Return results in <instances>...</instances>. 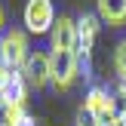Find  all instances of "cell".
Wrapping results in <instances>:
<instances>
[{"instance_id":"8992f818","label":"cell","mask_w":126,"mask_h":126,"mask_svg":"<svg viewBox=\"0 0 126 126\" xmlns=\"http://www.w3.org/2000/svg\"><path fill=\"white\" fill-rule=\"evenodd\" d=\"M49 52H77V18L59 16L49 31Z\"/></svg>"},{"instance_id":"7c38bea8","label":"cell","mask_w":126,"mask_h":126,"mask_svg":"<svg viewBox=\"0 0 126 126\" xmlns=\"http://www.w3.org/2000/svg\"><path fill=\"white\" fill-rule=\"evenodd\" d=\"M77 126H98V123L92 120V117L86 114V111H80V114H77Z\"/></svg>"},{"instance_id":"4fadbf2b","label":"cell","mask_w":126,"mask_h":126,"mask_svg":"<svg viewBox=\"0 0 126 126\" xmlns=\"http://www.w3.org/2000/svg\"><path fill=\"white\" fill-rule=\"evenodd\" d=\"M0 34H3V6H0Z\"/></svg>"},{"instance_id":"5bb4252c","label":"cell","mask_w":126,"mask_h":126,"mask_svg":"<svg viewBox=\"0 0 126 126\" xmlns=\"http://www.w3.org/2000/svg\"><path fill=\"white\" fill-rule=\"evenodd\" d=\"M22 126H37V123H34V120H31V117H28V120H25V123H22Z\"/></svg>"},{"instance_id":"9c48e42d","label":"cell","mask_w":126,"mask_h":126,"mask_svg":"<svg viewBox=\"0 0 126 126\" xmlns=\"http://www.w3.org/2000/svg\"><path fill=\"white\" fill-rule=\"evenodd\" d=\"M28 120L25 105H12V102H0V126H22Z\"/></svg>"},{"instance_id":"30bf717a","label":"cell","mask_w":126,"mask_h":126,"mask_svg":"<svg viewBox=\"0 0 126 126\" xmlns=\"http://www.w3.org/2000/svg\"><path fill=\"white\" fill-rule=\"evenodd\" d=\"M114 71H117V80L126 86V37L114 46Z\"/></svg>"},{"instance_id":"277c9868","label":"cell","mask_w":126,"mask_h":126,"mask_svg":"<svg viewBox=\"0 0 126 126\" xmlns=\"http://www.w3.org/2000/svg\"><path fill=\"white\" fill-rule=\"evenodd\" d=\"M49 62H52V86L59 92L71 89L80 77V59L77 52H49Z\"/></svg>"},{"instance_id":"5b68a950","label":"cell","mask_w":126,"mask_h":126,"mask_svg":"<svg viewBox=\"0 0 126 126\" xmlns=\"http://www.w3.org/2000/svg\"><path fill=\"white\" fill-rule=\"evenodd\" d=\"M22 74H25V80H28V86H31V89L52 86V62H49V52H40V49H34V52L28 55V62H25Z\"/></svg>"},{"instance_id":"8fae6325","label":"cell","mask_w":126,"mask_h":126,"mask_svg":"<svg viewBox=\"0 0 126 126\" xmlns=\"http://www.w3.org/2000/svg\"><path fill=\"white\" fill-rule=\"evenodd\" d=\"M9 77H12V71H9V68H6V62L0 59V92L6 89V83H9Z\"/></svg>"},{"instance_id":"3957f363","label":"cell","mask_w":126,"mask_h":126,"mask_svg":"<svg viewBox=\"0 0 126 126\" xmlns=\"http://www.w3.org/2000/svg\"><path fill=\"white\" fill-rule=\"evenodd\" d=\"M83 111H86L98 126H108V123L117 117V98H114V92H108L105 86H92V89L86 92Z\"/></svg>"},{"instance_id":"7a4b0ae2","label":"cell","mask_w":126,"mask_h":126,"mask_svg":"<svg viewBox=\"0 0 126 126\" xmlns=\"http://www.w3.org/2000/svg\"><path fill=\"white\" fill-rule=\"evenodd\" d=\"M22 22H25V31L34 34V37L49 34L52 25H55L52 0H28V3H25V12H22Z\"/></svg>"},{"instance_id":"6da1fadb","label":"cell","mask_w":126,"mask_h":126,"mask_svg":"<svg viewBox=\"0 0 126 126\" xmlns=\"http://www.w3.org/2000/svg\"><path fill=\"white\" fill-rule=\"evenodd\" d=\"M31 55V46H28V31H18V28H9L0 34V59L6 62L9 71H22L25 62Z\"/></svg>"},{"instance_id":"ba28073f","label":"cell","mask_w":126,"mask_h":126,"mask_svg":"<svg viewBox=\"0 0 126 126\" xmlns=\"http://www.w3.org/2000/svg\"><path fill=\"white\" fill-rule=\"evenodd\" d=\"M28 80H25V74L22 71H12V77H9V83H6V89L0 92V102H12V105H25L28 102Z\"/></svg>"},{"instance_id":"52a82bcc","label":"cell","mask_w":126,"mask_h":126,"mask_svg":"<svg viewBox=\"0 0 126 126\" xmlns=\"http://www.w3.org/2000/svg\"><path fill=\"white\" fill-rule=\"evenodd\" d=\"M95 16L108 28H123L126 25V0H95Z\"/></svg>"}]
</instances>
